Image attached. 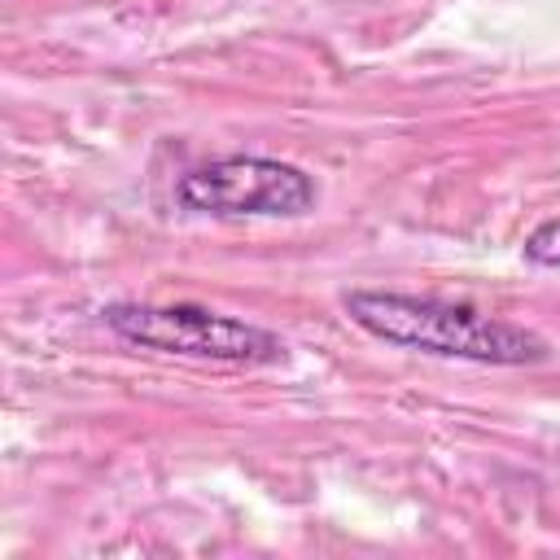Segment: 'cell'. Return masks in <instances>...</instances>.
<instances>
[{"label":"cell","instance_id":"1","mask_svg":"<svg viewBox=\"0 0 560 560\" xmlns=\"http://www.w3.org/2000/svg\"><path fill=\"white\" fill-rule=\"evenodd\" d=\"M346 315L376 341L420 350V354L472 359V363H494V368H521V363L547 359V341L538 332L494 319V315H481L464 302L354 289L346 298Z\"/></svg>","mask_w":560,"mask_h":560},{"label":"cell","instance_id":"2","mask_svg":"<svg viewBox=\"0 0 560 560\" xmlns=\"http://www.w3.org/2000/svg\"><path fill=\"white\" fill-rule=\"evenodd\" d=\"M105 328L140 350L184 354V359H210V363H280L284 341L258 324H245L236 315H219L210 306H140L118 302L105 306Z\"/></svg>","mask_w":560,"mask_h":560},{"label":"cell","instance_id":"3","mask_svg":"<svg viewBox=\"0 0 560 560\" xmlns=\"http://www.w3.org/2000/svg\"><path fill=\"white\" fill-rule=\"evenodd\" d=\"M179 206L197 214H262V219H293L315 206V179L276 158H223L197 166L179 179Z\"/></svg>","mask_w":560,"mask_h":560},{"label":"cell","instance_id":"4","mask_svg":"<svg viewBox=\"0 0 560 560\" xmlns=\"http://www.w3.org/2000/svg\"><path fill=\"white\" fill-rule=\"evenodd\" d=\"M525 258L538 267H560V219H551L525 236Z\"/></svg>","mask_w":560,"mask_h":560}]
</instances>
